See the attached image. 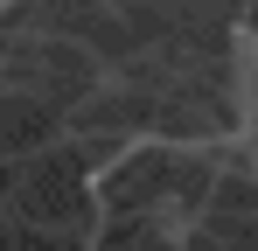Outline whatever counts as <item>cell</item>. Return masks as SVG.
<instances>
[{
	"label": "cell",
	"instance_id": "obj_1",
	"mask_svg": "<svg viewBox=\"0 0 258 251\" xmlns=\"http://www.w3.org/2000/svg\"><path fill=\"white\" fill-rule=\"evenodd\" d=\"M244 147H251V161H258V126H251V133H244Z\"/></svg>",
	"mask_w": 258,
	"mask_h": 251
}]
</instances>
